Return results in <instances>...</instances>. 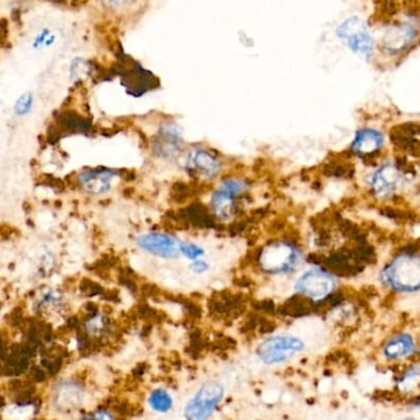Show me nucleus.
<instances>
[{"mask_svg":"<svg viewBox=\"0 0 420 420\" xmlns=\"http://www.w3.org/2000/svg\"><path fill=\"white\" fill-rule=\"evenodd\" d=\"M258 267L270 277L290 275L302 263V252L295 242L275 240L263 247L258 255Z\"/></svg>","mask_w":420,"mask_h":420,"instance_id":"obj_1","label":"nucleus"},{"mask_svg":"<svg viewBox=\"0 0 420 420\" xmlns=\"http://www.w3.org/2000/svg\"><path fill=\"white\" fill-rule=\"evenodd\" d=\"M250 189L246 179L240 176H226L211 192L209 209L218 220L230 221L237 216L240 202Z\"/></svg>","mask_w":420,"mask_h":420,"instance_id":"obj_2","label":"nucleus"},{"mask_svg":"<svg viewBox=\"0 0 420 420\" xmlns=\"http://www.w3.org/2000/svg\"><path fill=\"white\" fill-rule=\"evenodd\" d=\"M179 161L184 172L204 182L214 181L224 171V161L220 155L202 145L184 149Z\"/></svg>","mask_w":420,"mask_h":420,"instance_id":"obj_3","label":"nucleus"},{"mask_svg":"<svg viewBox=\"0 0 420 420\" xmlns=\"http://www.w3.org/2000/svg\"><path fill=\"white\" fill-rule=\"evenodd\" d=\"M385 280L391 288L401 293L420 290V255L403 252L394 258L385 269Z\"/></svg>","mask_w":420,"mask_h":420,"instance_id":"obj_4","label":"nucleus"},{"mask_svg":"<svg viewBox=\"0 0 420 420\" xmlns=\"http://www.w3.org/2000/svg\"><path fill=\"white\" fill-rule=\"evenodd\" d=\"M337 288V280L333 274L321 267H311L300 274L294 284V290L301 299L311 302H323L331 299Z\"/></svg>","mask_w":420,"mask_h":420,"instance_id":"obj_5","label":"nucleus"},{"mask_svg":"<svg viewBox=\"0 0 420 420\" xmlns=\"http://www.w3.org/2000/svg\"><path fill=\"white\" fill-rule=\"evenodd\" d=\"M184 152V138L182 128L176 122H163L150 139L152 158L163 163L179 161Z\"/></svg>","mask_w":420,"mask_h":420,"instance_id":"obj_6","label":"nucleus"},{"mask_svg":"<svg viewBox=\"0 0 420 420\" xmlns=\"http://www.w3.org/2000/svg\"><path fill=\"white\" fill-rule=\"evenodd\" d=\"M305 349V341L294 334H274L261 341L257 355L267 365L288 362Z\"/></svg>","mask_w":420,"mask_h":420,"instance_id":"obj_7","label":"nucleus"},{"mask_svg":"<svg viewBox=\"0 0 420 420\" xmlns=\"http://www.w3.org/2000/svg\"><path fill=\"white\" fill-rule=\"evenodd\" d=\"M224 394V386L218 381L202 385L184 407V419L209 420L220 405Z\"/></svg>","mask_w":420,"mask_h":420,"instance_id":"obj_8","label":"nucleus"},{"mask_svg":"<svg viewBox=\"0 0 420 420\" xmlns=\"http://www.w3.org/2000/svg\"><path fill=\"white\" fill-rule=\"evenodd\" d=\"M181 245L182 241L179 237L166 232H142L136 239V246L142 252L147 253L150 257L172 261L181 256Z\"/></svg>","mask_w":420,"mask_h":420,"instance_id":"obj_9","label":"nucleus"},{"mask_svg":"<svg viewBox=\"0 0 420 420\" xmlns=\"http://www.w3.org/2000/svg\"><path fill=\"white\" fill-rule=\"evenodd\" d=\"M120 172L113 168H85L76 175V184L90 195H104L113 188Z\"/></svg>","mask_w":420,"mask_h":420,"instance_id":"obj_10","label":"nucleus"},{"mask_svg":"<svg viewBox=\"0 0 420 420\" xmlns=\"http://www.w3.org/2000/svg\"><path fill=\"white\" fill-rule=\"evenodd\" d=\"M338 36L349 45L354 52L369 57L373 51V41L365 24L357 17L349 19L338 29Z\"/></svg>","mask_w":420,"mask_h":420,"instance_id":"obj_11","label":"nucleus"},{"mask_svg":"<svg viewBox=\"0 0 420 420\" xmlns=\"http://www.w3.org/2000/svg\"><path fill=\"white\" fill-rule=\"evenodd\" d=\"M417 353L418 347L414 338L408 333H399L391 337L382 348V355L387 362L405 360L417 355Z\"/></svg>","mask_w":420,"mask_h":420,"instance_id":"obj_12","label":"nucleus"},{"mask_svg":"<svg viewBox=\"0 0 420 420\" xmlns=\"http://www.w3.org/2000/svg\"><path fill=\"white\" fill-rule=\"evenodd\" d=\"M56 392L57 394L54 403L57 405V408L68 413L72 410H78L84 401V386L76 380L59 382Z\"/></svg>","mask_w":420,"mask_h":420,"instance_id":"obj_13","label":"nucleus"},{"mask_svg":"<svg viewBox=\"0 0 420 420\" xmlns=\"http://www.w3.org/2000/svg\"><path fill=\"white\" fill-rule=\"evenodd\" d=\"M399 179H401V174L398 168H394L392 165H385L373 175L370 186L375 195L386 197L389 193H392L398 186Z\"/></svg>","mask_w":420,"mask_h":420,"instance_id":"obj_14","label":"nucleus"},{"mask_svg":"<svg viewBox=\"0 0 420 420\" xmlns=\"http://www.w3.org/2000/svg\"><path fill=\"white\" fill-rule=\"evenodd\" d=\"M385 138L382 133L375 129H362L357 131V136L352 143L353 152L362 156H368L371 154L378 152L381 147H384Z\"/></svg>","mask_w":420,"mask_h":420,"instance_id":"obj_15","label":"nucleus"},{"mask_svg":"<svg viewBox=\"0 0 420 420\" xmlns=\"http://www.w3.org/2000/svg\"><path fill=\"white\" fill-rule=\"evenodd\" d=\"M89 121L74 111L60 112L57 118L59 131H83L89 129Z\"/></svg>","mask_w":420,"mask_h":420,"instance_id":"obj_16","label":"nucleus"},{"mask_svg":"<svg viewBox=\"0 0 420 420\" xmlns=\"http://www.w3.org/2000/svg\"><path fill=\"white\" fill-rule=\"evenodd\" d=\"M147 403L155 413L166 414L174 408V397L165 389H156L149 394Z\"/></svg>","mask_w":420,"mask_h":420,"instance_id":"obj_17","label":"nucleus"},{"mask_svg":"<svg viewBox=\"0 0 420 420\" xmlns=\"http://www.w3.org/2000/svg\"><path fill=\"white\" fill-rule=\"evenodd\" d=\"M181 257L187 259L188 262L200 259V258L207 257V251L203 246H200V243L193 241H182L181 245Z\"/></svg>","mask_w":420,"mask_h":420,"instance_id":"obj_18","label":"nucleus"},{"mask_svg":"<svg viewBox=\"0 0 420 420\" xmlns=\"http://www.w3.org/2000/svg\"><path fill=\"white\" fill-rule=\"evenodd\" d=\"M56 41H57V37L53 33L52 30L49 27H45L41 31L37 32L36 36L33 37L32 47L36 48V49L52 47Z\"/></svg>","mask_w":420,"mask_h":420,"instance_id":"obj_19","label":"nucleus"},{"mask_svg":"<svg viewBox=\"0 0 420 420\" xmlns=\"http://www.w3.org/2000/svg\"><path fill=\"white\" fill-rule=\"evenodd\" d=\"M79 420H116V414L107 407H97L95 410L83 413Z\"/></svg>","mask_w":420,"mask_h":420,"instance_id":"obj_20","label":"nucleus"},{"mask_svg":"<svg viewBox=\"0 0 420 420\" xmlns=\"http://www.w3.org/2000/svg\"><path fill=\"white\" fill-rule=\"evenodd\" d=\"M32 106H33V95L31 92H25L16 100L14 110L16 115L25 116L31 111Z\"/></svg>","mask_w":420,"mask_h":420,"instance_id":"obj_21","label":"nucleus"},{"mask_svg":"<svg viewBox=\"0 0 420 420\" xmlns=\"http://www.w3.org/2000/svg\"><path fill=\"white\" fill-rule=\"evenodd\" d=\"M188 270L191 273L195 274V275L207 274L210 270L209 261L207 259V257L192 261V262L188 263Z\"/></svg>","mask_w":420,"mask_h":420,"instance_id":"obj_22","label":"nucleus"},{"mask_svg":"<svg viewBox=\"0 0 420 420\" xmlns=\"http://www.w3.org/2000/svg\"><path fill=\"white\" fill-rule=\"evenodd\" d=\"M402 420H415V419H413V418H405V419H402Z\"/></svg>","mask_w":420,"mask_h":420,"instance_id":"obj_23","label":"nucleus"}]
</instances>
